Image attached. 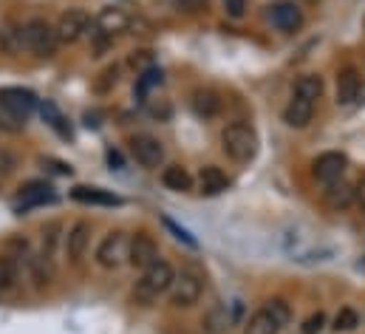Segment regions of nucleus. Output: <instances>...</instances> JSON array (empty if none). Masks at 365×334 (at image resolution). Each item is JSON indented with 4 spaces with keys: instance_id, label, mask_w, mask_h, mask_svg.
<instances>
[{
    "instance_id": "aec40b11",
    "label": "nucleus",
    "mask_w": 365,
    "mask_h": 334,
    "mask_svg": "<svg viewBox=\"0 0 365 334\" xmlns=\"http://www.w3.org/2000/svg\"><path fill=\"white\" fill-rule=\"evenodd\" d=\"M57 196H54V190L46 184V181H29L23 190H20V204L23 207H37V204H51Z\"/></svg>"
},
{
    "instance_id": "7c9ffc66",
    "label": "nucleus",
    "mask_w": 365,
    "mask_h": 334,
    "mask_svg": "<svg viewBox=\"0 0 365 334\" xmlns=\"http://www.w3.org/2000/svg\"><path fill=\"white\" fill-rule=\"evenodd\" d=\"M148 113L153 116V119H170V113H173V108H170V102L168 99H159V102H148Z\"/></svg>"
},
{
    "instance_id": "4c0bfd02",
    "label": "nucleus",
    "mask_w": 365,
    "mask_h": 334,
    "mask_svg": "<svg viewBox=\"0 0 365 334\" xmlns=\"http://www.w3.org/2000/svg\"><path fill=\"white\" fill-rule=\"evenodd\" d=\"M354 193H357V201L365 207V178H360V184L354 187Z\"/></svg>"
},
{
    "instance_id": "473e14b6",
    "label": "nucleus",
    "mask_w": 365,
    "mask_h": 334,
    "mask_svg": "<svg viewBox=\"0 0 365 334\" xmlns=\"http://www.w3.org/2000/svg\"><path fill=\"white\" fill-rule=\"evenodd\" d=\"M247 6H250V0H224V11L232 20H241L247 14Z\"/></svg>"
},
{
    "instance_id": "c756f323",
    "label": "nucleus",
    "mask_w": 365,
    "mask_h": 334,
    "mask_svg": "<svg viewBox=\"0 0 365 334\" xmlns=\"http://www.w3.org/2000/svg\"><path fill=\"white\" fill-rule=\"evenodd\" d=\"M60 233V224H48L46 230H43V250H46V258H51L54 255V247H57V236Z\"/></svg>"
},
{
    "instance_id": "f03ea898",
    "label": "nucleus",
    "mask_w": 365,
    "mask_h": 334,
    "mask_svg": "<svg viewBox=\"0 0 365 334\" xmlns=\"http://www.w3.org/2000/svg\"><path fill=\"white\" fill-rule=\"evenodd\" d=\"M221 148L232 162L247 165L258 156V133L247 122H232L221 133Z\"/></svg>"
},
{
    "instance_id": "2eb2a0df",
    "label": "nucleus",
    "mask_w": 365,
    "mask_h": 334,
    "mask_svg": "<svg viewBox=\"0 0 365 334\" xmlns=\"http://www.w3.org/2000/svg\"><path fill=\"white\" fill-rule=\"evenodd\" d=\"M71 198L80 201V204H93V207H119L122 198L110 190H102V187H86V184H77L71 190Z\"/></svg>"
},
{
    "instance_id": "9b49d317",
    "label": "nucleus",
    "mask_w": 365,
    "mask_h": 334,
    "mask_svg": "<svg viewBox=\"0 0 365 334\" xmlns=\"http://www.w3.org/2000/svg\"><path fill=\"white\" fill-rule=\"evenodd\" d=\"M93 26H96V31H99V34H105V37H113V34H122V31H128V26H130V14H128L125 9L108 6V9H102V11L96 14Z\"/></svg>"
},
{
    "instance_id": "5701e85b",
    "label": "nucleus",
    "mask_w": 365,
    "mask_h": 334,
    "mask_svg": "<svg viewBox=\"0 0 365 334\" xmlns=\"http://www.w3.org/2000/svg\"><path fill=\"white\" fill-rule=\"evenodd\" d=\"M294 93L303 96V99H309V102H317L320 93H323V80H320L317 74H303V77L294 83Z\"/></svg>"
},
{
    "instance_id": "7ed1b4c3",
    "label": "nucleus",
    "mask_w": 365,
    "mask_h": 334,
    "mask_svg": "<svg viewBox=\"0 0 365 334\" xmlns=\"http://www.w3.org/2000/svg\"><path fill=\"white\" fill-rule=\"evenodd\" d=\"M20 37H23V46H26L29 51H34L37 57H51V54L57 51V46H60L54 26H51L48 20H43V17L26 20Z\"/></svg>"
},
{
    "instance_id": "f257e3e1",
    "label": "nucleus",
    "mask_w": 365,
    "mask_h": 334,
    "mask_svg": "<svg viewBox=\"0 0 365 334\" xmlns=\"http://www.w3.org/2000/svg\"><path fill=\"white\" fill-rule=\"evenodd\" d=\"M173 266L168 260H153L148 269H142V278L133 286V300L139 306H150L153 300H159V295H165L173 286Z\"/></svg>"
},
{
    "instance_id": "f704fd0d",
    "label": "nucleus",
    "mask_w": 365,
    "mask_h": 334,
    "mask_svg": "<svg viewBox=\"0 0 365 334\" xmlns=\"http://www.w3.org/2000/svg\"><path fill=\"white\" fill-rule=\"evenodd\" d=\"M130 66L139 69V74H142L145 69L153 66V54H150V51H133V54H130Z\"/></svg>"
},
{
    "instance_id": "9d476101",
    "label": "nucleus",
    "mask_w": 365,
    "mask_h": 334,
    "mask_svg": "<svg viewBox=\"0 0 365 334\" xmlns=\"http://www.w3.org/2000/svg\"><path fill=\"white\" fill-rule=\"evenodd\" d=\"M153 260H159V247H156L153 236L136 233L128 244V263L136 266V269H148Z\"/></svg>"
},
{
    "instance_id": "a211bd4d",
    "label": "nucleus",
    "mask_w": 365,
    "mask_h": 334,
    "mask_svg": "<svg viewBox=\"0 0 365 334\" xmlns=\"http://www.w3.org/2000/svg\"><path fill=\"white\" fill-rule=\"evenodd\" d=\"M323 198H326V204H329L331 210H349V207L357 201V193H354V187H351V184H346V181L340 178V181L326 184Z\"/></svg>"
},
{
    "instance_id": "ddd939ff",
    "label": "nucleus",
    "mask_w": 365,
    "mask_h": 334,
    "mask_svg": "<svg viewBox=\"0 0 365 334\" xmlns=\"http://www.w3.org/2000/svg\"><path fill=\"white\" fill-rule=\"evenodd\" d=\"M269 17H272V26L280 31H297L303 26V11L292 0H277L272 11H269Z\"/></svg>"
},
{
    "instance_id": "a878e982",
    "label": "nucleus",
    "mask_w": 365,
    "mask_h": 334,
    "mask_svg": "<svg viewBox=\"0 0 365 334\" xmlns=\"http://www.w3.org/2000/svg\"><path fill=\"white\" fill-rule=\"evenodd\" d=\"M14 283H17V263L0 255V292H9Z\"/></svg>"
},
{
    "instance_id": "4be33fe9",
    "label": "nucleus",
    "mask_w": 365,
    "mask_h": 334,
    "mask_svg": "<svg viewBox=\"0 0 365 334\" xmlns=\"http://www.w3.org/2000/svg\"><path fill=\"white\" fill-rule=\"evenodd\" d=\"M277 332H280V326L274 323V318L267 309H258V312L247 320V326H244V334H277Z\"/></svg>"
},
{
    "instance_id": "ea45409f",
    "label": "nucleus",
    "mask_w": 365,
    "mask_h": 334,
    "mask_svg": "<svg viewBox=\"0 0 365 334\" xmlns=\"http://www.w3.org/2000/svg\"><path fill=\"white\" fill-rule=\"evenodd\" d=\"M363 266H365V258H363Z\"/></svg>"
},
{
    "instance_id": "c9c22d12",
    "label": "nucleus",
    "mask_w": 365,
    "mask_h": 334,
    "mask_svg": "<svg viewBox=\"0 0 365 334\" xmlns=\"http://www.w3.org/2000/svg\"><path fill=\"white\" fill-rule=\"evenodd\" d=\"M207 323H210V329H212V332H221V329H230V326H227V323H230V318H227V312H221V309H218V312H212Z\"/></svg>"
},
{
    "instance_id": "2f4dec72",
    "label": "nucleus",
    "mask_w": 365,
    "mask_h": 334,
    "mask_svg": "<svg viewBox=\"0 0 365 334\" xmlns=\"http://www.w3.org/2000/svg\"><path fill=\"white\" fill-rule=\"evenodd\" d=\"M165 227H168V230H170V233H173V236H176L179 241H184L187 247H192V250L198 247V241H195V238H192V236H190L187 230H182V227H179V224H176L173 218H165Z\"/></svg>"
},
{
    "instance_id": "f3484780",
    "label": "nucleus",
    "mask_w": 365,
    "mask_h": 334,
    "mask_svg": "<svg viewBox=\"0 0 365 334\" xmlns=\"http://www.w3.org/2000/svg\"><path fill=\"white\" fill-rule=\"evenodd\" d=\"M195 181H198V193H201V196H221V193L230 187L227 173H224L221 167H212V165L201 167Z\"/></svg>"
},
{
    "instance_id": "423d86ee",
    "label": "nucleus",
    "mask_w": 365,
    "mask_h": 334,
    "mask_svg": "<svg viewBox=\"0 0 365 334\" xmlns=\"http://www.w3.org/2000/svg\"><path fill=\"white\" fill-rule=\"evenodd\" d=\"M88 29H91V14L86 9H68V11H63L60 20H57V26H54L60 43H77Z\"/></svg>"
},
{
    "instance_id": "1a4fd4ad",
    "label": "nucleus",
    "mask_w": 365,
    "mask_h": 334,
    "mask_svg": "<svg viewBox=\"0 0 365 334\" xmlns=\"http://www.w3.org/2000/svg\"><path fill=\"white\" fill-rule=\"evenodd\" d=\"M349 167V159L337 151H329V153H320L314 162H312V176L320 181V184H331V181H340L343 173Z\"/></svg>"
},
{
    "instance_id": "72a5a7b5",
    "label": "nucleus",
    "mask_w": 365,
    "mask_h": 334,
    "mask_svg": "<svg viewBox=\"0 0 365 334\" xmlns=\"http://www.w3.org/2000/svg\"><path fill=\"white\" fill-rule=\"evenodd\" d=\"M323 326H326V315H323V312H314V315H309V318H306V323H303V334H320L323 332Z\"/></svg>"
},
{
    "instance_id": "b1692460",
    "label": "nucleus",
    "mask_w": 365,
    "mask_h": 334,
    "mask_svg": "<svg viewBox=\"0 0 365 334\" xmlns=\"http://www.w3.org/2000/svg\"><path fill=\"white\" fill-rule=\"evenodd\" d=\"M159 85H162V69L150 66V69H145V71L139 74V80H136V93H139V96H148V91H150V88H159Z\"/></svg>"
},
{
    "instance_id": "0eeeda50",
    "label": "nucleus",
    "mask_w": 365,
    "mask_h": 334,
    "mask_svg": "<svg viewBox=\"0 0 365 334\" xmlns=\"http://www.w3.org/2000/svg\"><path fill=\"white\" fill-rule=\"evenodd\" d=\"M130 153H133V159L139 162L142 167H159L165 162V148H162V142L156 139V136H150V133H136V136H130Z\"/></svg>"
},
{
    "instance_id": "c85d7f7f",
    "label": "nucleus",
    "mask_w": 365,
    "mask_h": 334,
    "mask_svg": "<svg viewBox=\"0 0 365 334\" xmlns=\"http://www.w3.org/2000/svg\"><path fill=\"white\" fill-rule=\"evenodd\" d=\"M119 71H122L119 66H108V69H105V71L99 74V80L93 83V91H99V93H105V91H110L113 85L119 83Z\"/></svg>"
},
{
    "instance_id": "6e6552de",
    "label": "nucleus",
    "mask_w": 365,
    "mask_h": 334,
    "mask_svg": "<svg viewBox=\"0 0 365 334\" xmlns=\"http://www.w3.org/2000/svg\"><path fill=\"white\" fill-rule=\"evenodd\" d=\"M0 108L14 119H26L37 108V96L26 88H0Z\"/></svg>"
},
{
    "instance_id": "6ab92c4d",
    "label": "nucleus",
    "mask_w": 365,
    "mask_h": 334,
    "mask_svg": "<svg viewBox=\"0 0 365 334\" xmlns=\"http://www.w3.org/2000/svg\"><path fill=\"white\" fill-rule=\"evenodd\" d=\"M190 105H192V111H195L198 116H204V119H212V116L221 113V96H218L215 91H210V88H198V91L192 93Z\"/></svg>"
},
{
    "instance_id": "e433bc0d",
    "label": "nucleus",
    "mask_w": 365,
    "mask_h": 334,
    "mask_svg": "<svg viewBox=\"0 0 365 334\" xmlns=\"http://www.w3.org/2000/svg\"><path fill=\"white\" fill-rule=\"evenodd\" d=\"M176 6L187 14H195V11H201L207 6V0H176Z\"/></svg>"
},
{
    "instance_id": "58836bf2",
    "label": "nucleus",
    "mask_w": 365,
    "mask_h": 334,
    "mask_svg": "<svg viewBox=\"0 0 365 334\" xmlns=\"http://www.w3.org/2000/svg\"><path fill=\"white\" fill-rule=\"evenodd\" d=\"M306 3H320V0H306Z\"/></svg>"
},
{
    "instance_id": "cd10ccee",
    "label": "nucleus",
    "mask_w": 365,
    "mask_h": 334,
    "mask_svg": "<svg viewBox=\"0 0 365 334\" xmlns=\"http://www.w3.org/2000/svg\"><path fill=\"white\" fill-rule=\"evenodd\" d=\"M357 326H360V315L354 309H340L337 312V318H334V329L337 332H351Z\"/></svg>"
},
{
    "instance_id": "20e7f679",
    "label": "nucleus",
    "mask_w": 365,
    "mask_h": 334,
    "mask_svg": "<svg viewBox=\"0 0 365 334\" xmlns=\"http://www.w3.org/2000/svg\"><path fill=\"white\" fill-rule=\"evenodd\" d=\"M168 292H170V303H173L176 309H190V306L198 303V298H201V292H204V280H201L192 269H184L182 275L173 278V286H170Z\"/></svg>"
},
{
    "instance_id": "393cba45",
    "label": "nucleus",
    "mask_w": 365,
    "mask_h": 334,
    "mask_svg": "<svg viewBox=\"0 0 365 334\" xmlns=\"http://www.w3.org/2000/svg\"><path fill=\"white\" fill-rule=\"evenodd\" d=\"M269 315L274 318V323L283 329L289 320H292V309H289V303L283 300V298H272V300H267V306H264Z\"/></svg>"
},
{
    "instance_id": "dca6fc26",
    "label": "nucleus",
    "mask_w": 365,
    "mask_h": 334,
    "mask_svg": "<svg viewBox=\"0 0 365 334\" xmlns=\"http://www.w3.org/2000/svg\"><path fill=\"white\" fill-rule=\"evenodd\" d=\"M312 116H314V102H309V99H303V96H292L289 99V105L283 108V122L289 125V128H306L309 122H312Z\"/></svg>"
},
{
    "instance_id": "f8f14e48",
    "label": "nucleus",
    "mask_w": 365,
    "mask_h": 334,
    "mask_svg": "<svg viewBox=\"0 0 365 334\" xmlns=\"http://www.w3.org/2000/svg\"><path fill=\"white\" fill-rule=\"evenodd\" d=\"M88 244H91V224L88 221H77L68 236H66V255L71 263H80L88 252Z\"/></svg>"
},
{
    "instance_id": "412c9836",
    "label": "nucleus",
    "mask_w": 365,
    "mask_h": 334,
    "mask_svg": "<svg viewBox=\"0 0 365 334\" xmlns=\"http://www.w3.org/2000/svg\"><path fill=\"white\" fill-rule=\"evenodd\" d=\"M162 184L173 193H187V190H192V176L187 173V167L168 165L162 170Z\"/></svg>"
},
{
    "instance_id": "bb28decb",
    "label": "nucleus",
    "mask_w": 365,
    "mask_h": 334,
    "mask_svg": "<svg viewBox=\"0 0 365 334\" xmlns=\"http://www.w3.org/2000/svg\"><path fill=\"white\" fill-rule=\"evenodd\" d=\"M40 113H43V119H46V122H48L54 131H60L63 136H71V131L63 125V122H66V119H63V113H60V111H57L51 102H43V105H40Z\"/></svg>"
},
{
    "instance_id": "39448f33",
    "label": "nucleus",
    "mask_w": 365,
    "mask_h": 334,
    "mask_svg": "<svg viewBox=\"0 0 365 334\" xmlns=\"http://www.w3.org/2000/svg\"><path fill=\"white\" fill-rule=\"evenodd\" d=\"M128 244H130V238H128L122 230L108 233V236L99 241V247H96V263H99L102 269H119V266L128 260Z\"/></svg>"
},
{
    "instance_id": "4468645a",
    "label": "nucleus",
    "mask_w": 365,
    "mask_h": 334,
    "mask_svg": "<svg viewBox=\"0 0 365 334\" xmlns=\"http://www.w3.org/2000/svg\"><path fill=\"white\" fill-rule=\"evenodd\" d=\"M360 91H363V77L357 69H343L337 74V105H351L360 99Z\"/></svg>"
}]
</instances>
